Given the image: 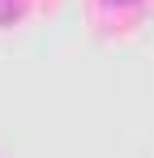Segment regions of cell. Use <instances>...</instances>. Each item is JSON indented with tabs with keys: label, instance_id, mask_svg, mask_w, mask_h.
Returning a JSON list of instances; mask_svg holds the SVG:
<instances>
[{
	"label": "cell",
	"instance_id": "6da1fadb",
	"mask_svg": "<svg viewBox=\"0 0 154 158\" xmlns=\"http://www.w3.org/2000/svg\"><path fill=\"white\" fill-rule=\"evenodd\" d=\"M22 13H26V4H22V0H0V26H13Z\"/></svg>",
	"mask_w": 154,
	"mask_h": 158
},
{
	"label": "cell",
	"instance_id": "7a4b0ae2",
	"mask_svg": "<svg viewBox=\"0 0 154 158\" xmlns=\"http://www.w3.org/2000/svg\"><path fill=\"white\" fill-rule=\"evenodd\" d=\"M103 4H111V9H128V4H141V0H103Z\"/></svg>",
	"mask_w": 154,
	"mask_h": 158
}]
</instances>
